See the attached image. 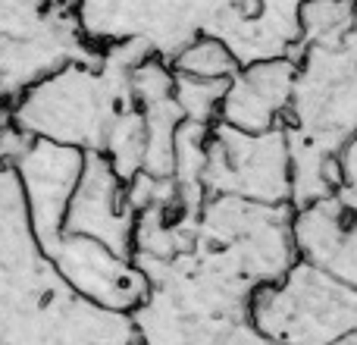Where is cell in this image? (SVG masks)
<instances>
[{
    "mask_svg": "<svg viewBox=\"0 0 357 345\" xmlns=\"http://www.w3.org/2000/svg\"><path fill=\"white\" fill-rule=\"evenodd\" d=\"M285 135L342 157L357 138V25L339 41L301 44Z\"/></svg>",
    "mask_w": 357,
    "mask_h": 345,
    "instance_id": "obj_1",
    "label": "cell"
},
{
    "mask_svg": "<svg viewBox=\"0 0 357 345\" xmlns=\"http://www.w3.org/2000/svg\"><path fill=\"white\" fill-rule=\"evenodd\" d=\"M251 323L279 345H335L357 333V289L298 260L251 295Z\"/></svg>",
    "mask_w": 357,
    "mask_h": 345,
    "instance_id": "obj_2",
    "label": "cell"
},
{
    "mask_svg": "<svg viewBox=\"0 0 357 345\" xmlns=\"http://www.w3.org/2000/svg\"><path fill=\"white\" fill-rule=\"evenodd\" d=\"M132 107V91L104 82L91 66L56 69L31 85L13 104V119L31 138L69 145L79 151H104L113 119Z\"/></svg>",
    "mask_w": 357,
    "mask_h": 345,
    "instance_id": "obj_3",
    "label": "cell"
},
{
    "mask_svg": "<svg viewBox=\"0 0 357 345\" xmlns=\"http://www.w3.org/2000/svg\"><path fill=\"white\" fill-rule=\"evenodd\" d=\"M291 204H260L238 195H207L197 210V239L226 248L245 279L260 289L298 264Z\"/></svg>",
    "mask_w": 357,
    "mask_h": 345,
    "instance_id": "obj_4",
    "label": "cell"
},
{
    "mask_svg": "<svg viewBox=\"0 0 357 345\" xmlns=\"http://www.w3.org/2000/svg\"><path fill=\"white\" fill-rule=\"evenodd\" d=\"M207 195H238L260 204H291V157L285 126L238 132L216 123L204 167Z\"/></svg>",
    "mask_w": 357,
    "mask_h": 345,
    "instance_id": "obj_5",
    "label": "cell"
},
{
    "mask_svg": "<svg viewBox=\"0 0 357 345\" xmlns=\"http://www.w3.org/2000/svg\"><path fill=\"white\" fill-rule=\"evenodd\" d=\"M44 258L54 264V270L75 295L88 298L100 308L132 314L151 292L148 277L135 260L123 258L85 235L63 233L60 239L44 248Z\"/></svg>",
    "mask_w": 357,
    "mask_h": 345,
    "instance_id": "obj_6",
    "label": "cell"
},
{
    "mask_svg": "<svg viewBox=\"0 0 357 345\" xmlns=\"http://www.w3.org/2000/svg\"><path fill=\"white\" fill-rule=\"evenodd\" d=\"M138 214L126 201V182L104 151H85L82 179L73 191L63 233L85 235L110 251L132 258Z\"/></svg>",
    "mask_w": 357,
    "mask_h": 345,
    "instance_id": "obj_7",
    "label": "cell"
},
{
    "mask_svg": "<svg viewBox=\"0 0 357 345\" xmlns=\"http://www.w3.org/2000/svg\"><path fill=\"white\" fill-rule=\"evenodd\" d=\"M82 167H85V151L44 142V138H35L22 161L16 163L41 251L63 235V223H66L73 191L82 179Z\"/></svg>",
    "mask_w": 357,
    "mask_h": 345,
    "instance_id": "obj_8",
    "label": "cell"
},
{
    "mask_svg": "<svg viewBox=\"0 0 357 345\" xmlns=\"http://www.w3.org/2000/svg\"><path fill=\"white\" fill-rule=\"evenodd\" d=\"M295 57L248 63L229 79L220 107V123L238 132H270L285 126L295 91Z\"/></svg>",
    "mask_w": 357,
    "mask_h": 345,
    "instance_id": "obj_9",
    "label": "cell"
},
{
    "mask_svg": "<svg viewBox=\"0 0 357 345\" xmlns=\"http://www.w3.org/2000/svg\"><path fill=\"white\" fill-rule=\"evenodd\" d=\"M291 235L298 258L357 289V214L342 204L339 195L295 207Z\"/></svg>",
    "mask_w": 357,
    "mask_h": 345,
    "instance_id": "obj_10",
    "label": "cell"
},
{
    "mask_svg": "<svg viewBox=\"0 0 357 345\" xmlns=\"http://www.w3.org/2000/svg\"><path fill=\"white\" fill-rule=\"evenodd\" d=\"M260 19L251 25H241L222 35L229 50L241 66L260 60H276V57H298L301 44V6L307 0H257Z\"/></svg>",
    "mask_w": 357,
    "mask_h": 345,
    "instance_id": "obj_11",
    "label": "cell"
},
{
    "mask_svg": "<svg viewBox=\"0 0 357 345\" xmlns=\"http://www.w3.org/2000/svg\"><path fill=\"white\" fill-rule=\"evenodd\" d=\"M173 69L178 75H195V79H220L229 82L241 69L229 44L216 35H197L173 57Z\"/></svg>",
    "mask_w": 357,
    "mask_h": 345,
    "instance_id": "obj_12",
    "label": "cell"
},
{
    "mask_svg": "<svg viewBox=\"0 0 357 345\" xmlns=\"http://www.w3.org/2000/svg\"><path fill=\"white\" fill-rule=\"evenodd\" d=\"M298 22H301V44L339 41L357 25V0H307Z\"/></svg>",
    "mask_w": 357,
    "mask_h": 345,
    "instance_id": "obj_13",
    "label": "cell"
},
{
    "mask_svg": "<svg viewBox=\"0 0 357 345\" xmlns=\"http://www.w3.org/2000/svg\"><path fill=\"white\" fill-rule=\"evenodd\" d=\"M229 82L220 79H195V75L176 73V104L188 123L216 126L220 123V107Z\"/></svg>",
    "mask_w": 357,
    "mask_h": 345,
    "instance_id": "obj_14",
    "label": "cell"
},
{
    "mask_svg": "<svg viewBox=\"0 0 357 345\" xmlns=\"http://www.w3.org/2000/svg\"><path fill=\"white\" fill-rule=\"evenodd\" d=\"M220 345H279V342L266 339V336L260 333V330L254 327L251 321H241V323H235V327L229 330L226 336H222Z\"/></svg>",
    "mask_w": 357,
    "mask_h": 345,
    "instance_id": "obj_15",
    "label": "cell"
},
{
    "mask_svg": "<svg viewBox=\"0 0 357 345\" xmlns=\"http://www.w3.org/2000/svg\"><path fill=\"white\" fill-rule=\"evenodd\" d=\"M339 161H342V176H345V172H351V170H357V138L348 145L345 151H342Z\"/></svg>",
    "mask_w": 357,
    "mask_h": 345,
    "instance_id": "obj_16",
    "label": "cell"
},
{
    "mask_svg": "<svg viewBox=\"0 0 357 345\" xmlns=\"http://www.w3.org/2000/svg\"><path fill=\"white\" fill-rule=\"evenodd\" d=\"M335 345H357V333L348 336V339H342V342H335Z\"/></svg>",
    "mask_w": 357,
    "mask_h": 345,
    "instance_id": "obj_17",
    "label": "cell"
}]
</instances>
